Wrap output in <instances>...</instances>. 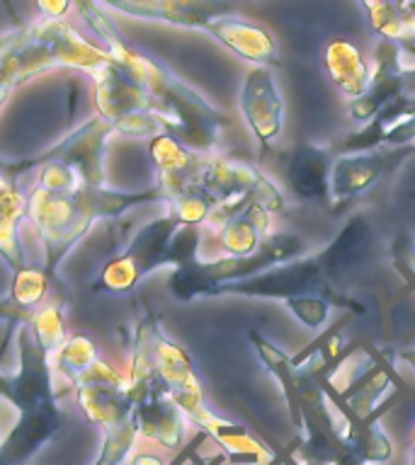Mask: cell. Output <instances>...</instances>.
I'll return each instance as SVG.
<instances>
[{
  "label": "cell",
  "mask_w": 415,
  "mask_h": 465,
  "mask_svg": "<svg viewBox=\"0 0 415 465\" xmlns=\"http://www.w3.org/2000/svg\"><path fill=\"white\" fill-rule=\"evenodd\" d=\"M115 58L107 51L90 44L71 22L66 20H39L29 27L15 29L3 36V54H0V85L3 97L15 87L27 83L49 68H78L97 80Z\"/></svg>",
  "instance_id": "cell-1"
},
{
  "label": "cell",
  "mask_w": 415,
  "mask_h": 465,
  "mask_svg": "<svg viewBox=\"0 0 415 465\" xmlns=\"http://www.w3.org/2000/svg\"><path fill=\"white\" fill-rule=\"evenodd\" d=\"M107 54L127 71L134 73L138 83L148 90L153 97V112L163 119L170 136L182 141L192 151L211 155L218 141V129L226 124L224 114L214 104L204 100L195 87L173 75L166 65L146 56L144 51L134 49L124 39Z\"/></svg>",
  "instance_id": "cell-2"
},
{
  "label": "cell",
  "mask_w": 415,
  "mask_h": 465,
  "mask_svg": "<svg viewBox=\"0 0 415 465\" xmlns=\"http://www.w3.org/2000/svg\"><path fill=\"white\" fill-rule=\"evenodd\" d=\"M306 242L297 232H275L250 257H218V260H197L195 264L173 269L167 276V289L180 301H195L202 296H217L218 286L253 279L268 269L299 260Z\"/></svg>",
  "instance_id": "cell-3"
},
{
  "label": "cell",
  "mask_w": 415,
  "mask_h": 465,
  "mask_svg": "<svg viewBox=\"0 0 415 465\" xmlns=\"http://www.w3.org/2000/svg\"><path fill=\"white\" fill-rule=\"evenodd\" d=\"M177 231H180V223L167 213L141 225L137 235L131 238L129 247L102 267L95 289L107 291V293H129L151 272L173 267L170 247H173V238Z\"/></svg>",
  "instance_id": "cell-4"
},
{
  "label": "cell",
  "mask_w": 415,
  "mask_h": 465,
  "mask_svg": "<svg viewBox=\"0 0 415 465\" xmlns=\"http://www.w3.org/2000/svg\"><path fill=\"white\" fill-rule=\"evenodd\" d=\"M25 199H27V221L35 225L46 250V272L56 274L61 260L93 228L95 221L83 209L78 194H51L35 184Z\"/></svg>",
  "instance_id": "cell-5"
},
{
  "label": "cell",
  "mask_w": 415,
  "mask_h": 465,
  "mask_svg": "<svg viewBox=\"0 0 415 465\" xmlns=\"http://www.w3.org/2000/svg\"><path fill=\"white\" fill-rule=\"evenodd\" d=\"M217 296H248V298H277V301H291L301 296H323L330 303L349 308L352 301L342 298L335 286L328 279L326 269L320 264L319 254L313 257H299L294 262L279 264V267L268 269L265 274H258L253 279L226 283L218 286Z\"/></svg>",
  "instance_id": "cell-6"
},
{
  "label": "cell",
  "mask_w": 415,
  "mask_h": 465,
  "mask_svg": "<svg viewBox=\"0 0 415 465\" xmlns=\"http://www.w3.org/2000/svg\"><path fill=\"white\" fill-rule=\"evenodd\" d=\"M199 187L209 194L214 203L243 199V202L260 203L269 213L284 209V196L279 187L258 167L248 165L243 160L207 155L202 174H199Z\"/></svg>",
  "instance_id": "cell-7"
},
{
  "label": "cell",
  "mask_w": 415,
  "mask_h": 465,
  "mask_svg": "<svg viewBox=\"0 0 415 465\" xmlns=\"http://www.w3.org/2000/svg\"><path fill=\"white\" fill-rule=\"evenodd\" d=\"M17 359L20 371L15 376H5V398L20 412L36 407L56 405V381L51 371V356L36 341L35 330L27 320L17 325Z\"/></svg>",
  "instance_id": "cell-8"
},
{
  "label": "cell",
  "mask_w": 415,
  "mask_h": 465,
  "mask_svg": "<svg viewBox=\"0 0 415 465\" xmlns=\"http://www.w3.org/2000/svg\"><path fill=\"white\" fill-rule=\"evenodd\" d=\"M415 155V145L377 148L364 153H342L330 173V202L348 203L362 196L377 182L391 177L408 158Z\"/></svg>",
  "instance_id": "cell-9"
},
{
  "label": "cell",
  "mask_w": 415,
  "mask_h": 465,
  "mask_svg": "<svg viewBox=\"0 0 415 465\" xmlns=\"http://www.w3.org/2000/svg\"><path fill=\"white\" fill-rule=\"evenodd\" d=\"M112 134H116L115 124L102 116H93L90 122L68 134L64 141H58L51 151H46L36 160H58V163L73 167L86 187H107L105 145Z\"/></svg>",
  "instance_id": "cell-10"
},
{
  "label": "cell",
  "mask_w": 415,
  "mask_h": 465,
  "mask_svg": "<svg viewBox=\"0 0 415 465\" xmlns=\"http://www.w3.org/2000/svg\"><path fill=\"white\" fill-rule=\"evenodd\" d=\"M151 351L153 366L158 371L160 381L167 385V392H170V400H173L175 405L180 407L187 417L204 410L207 407V402H204V388L202 381L195 373V363H192L189 354L177 341H173L163 332L158 320L153 325Z\"/></svg>",
  "instance_id": "cell-11"
},
{
  "label": "cell",
  "mask_w": 415,
  "mask_h": 465,
  "mask_svg": "<svg viewBox=\"0 0 415 465\" xmlns=\"http://www.w3.org/2000/svg\"><path fill=\"white\" fill-rule=\"evenodd\" d=\"M240 112L262 148H269L284 126V100L268 65L248 73L240 87Z\"/></svg>",
  "instance_id": "cell-12"
},
{
  "label": "cell",
  "mask_w": 415,
  "mask_h": 465,
  "mask_svg": "<svg viewBox=\"0 0 415 465\" xmlns=\"http://www.w3.org/2000/svg\"><path fill=\"white\" fill-rule=\"evenodd\" d=\"M105 10L144 17V20H160L167 25L187 29H204L231 13V5L218 3H202V0H109L102 3Z\"/></svg>",
  "instance_id": "cell-13"
},
{
  "label": "cell",
  "mask_w": 415,
  "mask_h": 465,
  "mask_svg": "<svg viewBox=\"0 0 415 465\" xmlns=\"http://www.w3.org/2000/svg\"><path fill=\"white\" fill-rule=\"evenodd\" d=\"M95 107L97 116L116 124L137 112H153V97L134 73L115 61L95 80Z\"/></svg>",
  "instance_id": "cell-14"
},
{
  "label": "cell",
  "mask_w": 415,
  "mask_h": 465,
  "mask_svg": "<svg viewBox=\"0 0 415 465\" xmlns=\"http://www.w3.org/2000/svg\"><path fill=\"white\" fill-rule=\"evenodd\" d=\"M400 94H406V71L400 64V46L381 42L377 46V65L371 73L369 90L359 100L349 102V116L369 124L381 109Z\"/></svg>",
  "instance_id": "cell-15"
},
{
  "label": "cell",
  "mask_w": 415,
  "mask_h": 465,
  "mask_svg": "<svg viewBox=\"0 0 415 465\" xmlns=\"http://www.w3.org/2000/svg\"><path fill=\"white\" fill-rule=\"evenodd\" d=\"M371 247H374V228H371L369 218L357 213L342 225L338 238L330 245L319 252V260L326 269L330 283H338L340 279L355 272L357 267H362L364 262L369 260Z\"/></svg>",
  "instance_id": "cell-16"
},
{
  "label": "cell",
  "mask_w": 415,
  "mask_h": 465,
  "mask_svg": "<svg viewBox=\"0 0 415 465\" xmlns=\"http://www.w3.org/2000/svg\"><path fill=\"white\" fill-rule=\"evenodd\" d=\"M333 155L316 143H299L287 165V180L291 192L313 203H330V173Z\"/></svg>",
  "instance_id": "cell-17"
},
{
  "label": "cell",
  "mask_w": 415,
  "mask_h": 465,
  "mask_svg": "<svg viewBox=\"0 0 415 465\" xmlns=\"http://www.w3.org/2000/svg\"><path fill=\"white\" fill-rule=\"evenodd\" d=\"M61 429V412L58 405L36 407L20 412V420L7 431L3 441V460L5 465H22L35 456L44 443L56 436Z\"/></svg>",
  "instance_id": "cell-18"
},
{
  "label": "cell",
  "mask_w": 415,
  "mask_h": 465,
  "mask_svg": "<svg viewBox=\"0 0 415 465\" xmlns=\"http://www.w3.org/2000/svg\"><path fill=\"white\" fill-rule=\"evenodd\" d=\"M207 32L218 44H224L226 49L233 51L236 56L255 64V68L258 65H268L269 68V64H279L275 36L269 35L265 27H260V25L236 20V17H221L214 25H209Z\"/></svg>",
  "instance_id": "cell-19"
},
{
  "label": "cell",
  "mask_w": 415,
  "mask_h": 465,
  "mask_svg": "<svg viewBox=\"0 0 415 465\" xmlns=\"http://www.w3.org/2000/svg\"><path fill=\"white\" fill-rule=\"evenodd\" d=\"M134 427L138 436H146L151 441H158L166 449H180L185 441V427L187 414L175 405L170 395H153L134 407Z\"/></svg>",
  "instance_id": "cell-20"
},
{
  "label": "cell",
  "mask_w": 415,
  "mask_h": 465,
  "mask_svg": "<svg viewBox=\"0 0 415 465\" xmlns=\"http://www.w3.org/2000/svg\"><path fill=\"white\" fill-rule=\"evenodd\" d=\"M187 420L195 421L202 431H207L228 453L233 463L265 465L272 458L268 453V449L250 431H246L240 424H233V421L218 417V414L211 412L209 407H204V410L195 412Z\"/></svg>",
  "instance_id": "cell-21"
},
{
  "label": "cell",
  "mask_w": 415,
  "mask_h": 465,
  "mask_svg": "<svg viewBox=\"0 0 415 465\" xmlns=\"http://www.w3.org/2000/svg\"><path fill=\"white\" fill-rule=\"evenodd\" d=\"M323 65L328 75L342 93L348 94L349 102L359 100L371 85V68L362 51L348 39H333L323 51Z\"/></svg>",
  "instance_id": "cell-22"
},
{
  "label": "cell",
  "mask_w": 415,
  "mask_h": 465,
  "mask_svg": "<svg viewBox=\"0 0 415 465\" xmlns=\"http://www.w3.org/2000/svg\"><path fill=\"white\" fill-rule=\"evenodd\" d=\"M272 213L260 203H248L238 218H233L224 231L218 232V245L224 257H250L272 235L269 232Z\"/></svg>",
  "instance_id": "cell-23"
},
{
  "label": "cell",
  "mask_w": 415,
  "mask_h": 465,
  "mask_svg": "<svg viewBox=\"0 0 415 465\" xmlns=\"http://www.w3.org/2000/svg\"><path fill=\"white\" fill-rule=\"evenodd\" d=\"M76 398L87 420L107 434L109 429L119 427L134 417V402L129 392L109 391V388H95V385H78Z\"/></svg>",
  "instance_id": "cell-24"
},
{
  "label": "cell",
  "mask_w": 415,
  "mask_h": 465,
  "mask_svg": "<svg viewBox=\"0 0 415 465\" xmlns=\"http://www.w3.org/2000/svg\"><path fill=\"white\" fill-rule=\"evenodd\" d=\"M0 250H3V260L20 272L25 264L22 257V242H20V223L22 218H27V199L20 194V189L15 187L10 177H3V194H0Z\"/></svg>",
  "instance_id": "cell-25"
},
{
  "label": "cell",
  "mask_w": 415,
  "mask_h": 465,
  "mask_svg": "<svg viewBox=\"0 0 415 465\" xmlns=\"http://www.w3.org/2000/svg\"><path fill=\"white\" fill-rule=\"evenodd\" d=\"M97 361H100V354H97L95 341L86 334H71L61 351L51 356V371H54V378H61L68 388H76L83 373H87Z\"/></svg>",
  "instance_id": "cell-26"
},
{
  "label": "cell",
  "mask_w": 415,
  "mask_h": 465,
  "mask_svg": "<svg viewBox=\"0 0 415 465\" xmlns=\"http://www.w3.org/2000/svg\"><path fill=\"white\" fill-rule=\"evenodd\" d=\"M39 165V174H36V187L46 189L51 194H66L76 196L80 189L86 187L78 173L73 167L58 163V160H27V163H17L13 167L15 173H25L27 167Z\"/></svg>",
  "instance_id": "cell-27"
},
{
  "label": "cell",
  "mask_w": 415,
  "mask_h": 465,
  "mask_svg": "<svg viewBox=\"0 0 415 465\" xmlns=\"http://www.w3.org/2000/svg\"><path fill=\"white\" fill-rule=\"evenodd\" d=\"M27 322L35 330L36 341L42 344V349L49 356H56L61 351V347L68 341V337H71V334L66 332L64 311L54 303L42 305L39 311L29 315Z\"/></svg>",
  "instance_id": "cell-28"
},
{
  "label": "cell",
  "mask_w": 415,
  "mask_h": 465,
  "mask_svg": "<svg viewBox=\"0 0 415 465\" xmlns=\"http://www.w3.org/2000/svg\"><path fill=\"white\" fill-rule=\"evenodd\" d=\"M49 296V272L39 267H22L15 272L13 286H10V301L25 311L35 312L44 298Z\"/></svg>",
  "instance_id": "cell-29"
},
{
  "label": "cell",
  "mask_w": 415,
  "mask_h": 465,
  "mask_svg": "<svg viewBox=\"0 0 415 465\" xmlns=\"http://www.w3.org/2000/svg\"><path fill=\"white\" fill-rule=\"evenodd\" d=\"M217 203L211 202L209 194L204 192L199 184L192 187L187 194H182L180 199L166 203V213L170 218H175L180 225H195V228H202L207 221H209L211 211H214Z\"/></svg>",
  "instance_id": "cell-30"
},
{
  "label": "cell",
  "mask_w": 415,
  "mask_h": 465,
  "mask_svg": "<svg viewBox=\"0 0 415 465\" xmlns=\"http://www.w3.org/2000/svg\"><path fill=\"white\" fill-rule=\"evenodd\" d=\"M362 10L369 17L371 29L377 32L384 42L406 44V29L400 22L399 5L396 3H379V0H367L362 3Z\"/></svg>",
  "instance_id": "cell-31"
},
{
  "label": "cell",
  "mask_w": 415,
  "mask_h": 465,
  "mask_svg": "<svg viewBox=\"0 0 415 465\" xmlns=\"http://www.w3.org/2000/svg\"><path fill=\"white\" fill-rule=\"evenodd\" d=\"M137 427H134V420L124 421L119 427L109 429L105 434V443H102L100 458L95 460V465H119L124 458L129 456L131 446L137 441Z\"/></svg>",
  "instance_id": "cell-32"
},
{
  "label": "cell",
  "mask_w": 415,
  "mask_h": 465,
  "mask_svg": "<svg viewBox=\"0 0 415 465\" xmlns=\"http://www.w3.org/2000/svg\"><path fill=\"white\" fill-rule=\"evenodd\" d=\"M287 305L294 312V318L299 322H304L306 327H311V330H319V327L326 325L328 318H330V308H333V303L323 296L291 298V301H287Z\"/></svg>",
  "instance_id": "cell-33"
},
{
  "label": "cell",
  "mask_w": 415,
  "mask_h": 465,
  "mask_svg": "<svg viewBox=\"0 0 415 465\" xmlns=\"http://www.w3.org/2000/svg\"><path fill=\"white\" fill-rule=\"evenodd\" d=\"M115 129L116 134H124V136L148 138V141L167 134L163 119H160L158 114H153V112H137V114H129L127 119H122V122H116Z\"/></svg>",
  "instance_id": "cell-34"
},
{
  "label": "cell",
  "mask_w": 415,
  "mask_h": 465,
  "mask_svg": "<svg viewBox=\"0 0 415 465\" xmlns=\"http://www.w3.org/2000/svg\"><path fill=\"white\" fill-rule=\"evenodd\" d=\"M73 3L68 0H36V10L42 20H66V13L71 10Z\"/></svg>",
  "instance_id": "cell-35"
},
{
  "label": "cell",
  "mask_w": 415,
  "mask_h": 465,
  "mask_svg": "<svg viewBox=\"0 0 415 465\" xmlns=\"http://www.w3.org/2000/svg\"><path fill=\"white\" fill-rule=\"evenodd\" d=\"M396 5H399L400 22L406 29V44H415V0H403Z\"/></svg>",
  "instance_id": "cell-36"
},
{
  "label": "cell",
  "mask_w": 415,
  "mask_h": 465,
  "mask_svg": "<svg viewBox=\"0 0 415 465\" xmlns=\"http://www.w3.org/2000/svg\"><path fill=\"white\" fill-rule=\"evenodd\" d=\"M131 465H166L160 458L156 456H148V453H144V456H137L134 458V463Z\"/></svg>",
  "instance_id": "cell-37"
},
{
  "label": "cell",
  "mask_w": 415,
  "mask_h": 465,
  "mask_svg": "<svg viewBox=\"0 0 415 465\" xmlns=\"http://www.w3.org/2000/svg\"><path fill=\"white\" fill-rule=\"evenodd\" d=\"M399 359H403V361H406L408 366L413 369V373H415V349H410V351H400Z\"/></svg>",
  "instance_id": "cell-38"
},
{
  "label": "cell",
  "mask_w": 415,
  "mask_h": 465,
  "mask_svg": "<svg viewBox=\"0 0 415 465\" xmlns=\"http://www.w3.org/2000/svg\"><path fill=\"white\" fill-rule=\"evenodd\" d=\"M413 449H415V431H413Z\"/></svg>",
  "instance_id": "cell-39"
},
{
  "label": "cell",
  "mask_w": 415,
  "mask_h": 465,
  "mask_svg": "<svg viewBox=\"0 0 415 465\" xmlns=\"http://www.w3.org/2000/svg\"><path fill=\"white\" fill-rule=\"evenodd\" d=\"M413 465H415V449H413Z\"/></svg>",
  "instance_id": "cell-40"
},
{
  "label": "cell",
  "mask_w": 415,
  "mask_h": 465,
  "mask_svg": "<svg viewBox=\"0 0 415 465\" xmlns=\"http://www.w3.org/2000/svg\"><path fill=\"white\" fill-rule=\"evenodd\" d=\"M413 199H415V194H413Z\"/></svg>",
  "instance_id": "cell-41"
}]
</instances>
